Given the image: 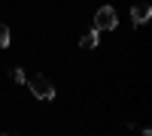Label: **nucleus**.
I'll use <instances>...</instances> for the list:
<instances>
[{
  "label": "nucleus",
  "mask_w": 152,
  "mask_h": 136,
  "mask_svg": "<svg viewBox=\"0 0 152 136\" xmlns=\"http://www.w3.org/2000/svg\"><path fill=\"white\" fill-rule=\"evenodd\" d=\"M116 24H119V15H116V9H113V6H100V9L94 12V30H97V33L113 30Z\"/></svg>",
  "instance_id": "f257e3e1"
},
{
  "label": "nucleus",
  "mask_w": 152,
  "mask_h": 136,
  "mask_svg": "<svg viewBox=\"0 0 152 136\" xmlns=\"http://www.w3.org/2000/svg\"><path fill=\"white\" fill-rule=\"evenodd\" d=\"M28 88H31V94L37 97V100H55V85L49 82L46 76H34L28 82Z\"/></svg>",
  "instance_id": "f03ea898"
},
{
  "label": "nucleus",
  "mask_w": 152,
  "mask_h": 136,
  "mask_svg": "<svg viewBox=\"0 0 152 136\" xmlns=\"http://www.w3.org/2000/svg\"><path fill=\"white\" fill-rule=\"evenodd\" d=\"M149 18H152V6L149 3H134L131 6V21L134 24H146Z\"/></svg>",
  "instance_id": "7ed1b4c3"
},
{
  "label": "nucleus",
  "mask_w": 152,
  "mask_h": 136,
  "mask_svg": "<svg viewBox=\"0 0 152 136\" xmlns=\"http://www.w3.org/2000/svg\"><path fill=\"white\" fill-rule=\"evenodd\" d=\"M79 45H82V48H97V30H88V33H82Z\"/></svg>",
  "instance_id": "20e7f679"
},
{
  "label": "nucleus",
  "mask_w": 152,
  "mask_h": 136,
  "mask_svg": "<svg viewBox=\"0 0 152 136\" xmlns=\"http://www.w3.org/2000/svg\"><path fill=\"white\" fill-rule=\"evenodd\" d=\"M9 42H12V33H9V27H6V24L0 21V48H6Z\"/></svg>",
  "instance_id": "39448f33"
},
{
  "label": "nucleus",
  "mask_w": 152,
  "mask_h": 136,
  "mask_svg": "<svg viewBox=\"0 0 152 136\" xmlns=\"http://www.w3.org/2000/svg\"><path fill=\"white\" fill-rule=\"evenodd\" d=\"M9 76H12V82H18V85H24V82H28V76H24V70H21V67H15V70L9 73Z\"/></svg>",
  "instance_id": "423d86ee"
}]
</instances>
